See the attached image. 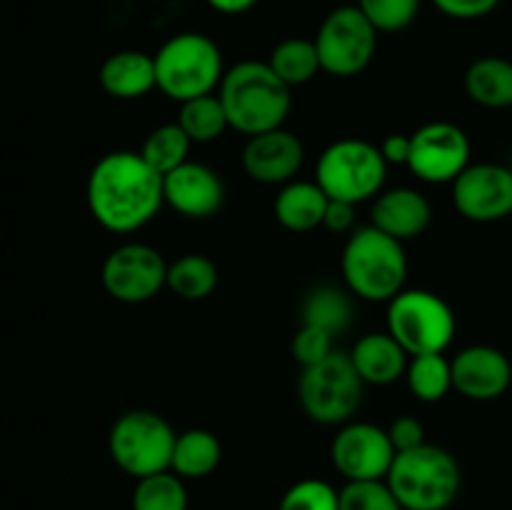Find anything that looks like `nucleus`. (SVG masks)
<instances>
[{
	"label": "nucleus",
	"mask_w": 512,
	"mask_h": 510,
	"mask_svg": "<svg viewBox=\"0 0 512 510\" xmlns=\"http://www.w3.org/2000/svg\"><path fill=\"white\" fill-rule=\"evenodd\" d=\"M353 225H355V205L345 203V200H330L323 228L333 230V233H348V230H353Z\"/></svg>",
	"instance_id": "obj_37"
},
{
	"label": "nucleus",
	"mask_w": 512,
	"mask_h": 510,
	"mask_svg": "<svg viewBox=\"0 0 512 510\" xmlns=\"http://www.w3.org/2000/svg\"><path fill=\"white\" fill-rule=\"evenodd\" d=\"M165 205L190 220H208L225 203V183L218 170L188 160L173 173L163 175Z\"/></svg>",
	"instance_id": "obj_15"
},
{
	"label": "nucleus",
	"mask_w": 512,
	"mask_h": 510,
	"mask_svg": "<svg viewBox=\"0 0 512 510\" xmlns=\"http://www.w3.org/2000/svg\"><path fill=\"white\" fill-rule=\"evenodd\" d=\"M268 65L275 70V75H278L283 83L290 85V88L310 83V80L323 70L318 48H315V40L308 38L280 40L273 48V53H270Z\"/></svg>",
	"instance_id": "obj_25"
},
{
	"label": "nucleus",
	"mask_w": 512,
	"mask_h": 510,
	"mask_svg": "<svg viewBox=\"0 0 512 510\" xmlns=\"http://www.w3.org/2000/svg\"><path fill=\"white\" fill-rule=\"evenodd\" d=\"M388 178V160L380 145L360 138H343L330 143L318 158L315 180L330 200L363 203L378 198Z\"/></svg>",
	"instance_id": "obj_6"
},
{
	"label": "nucleus",
	"mask_w": 512,
	"mask_h": 510,
	"mask_svg": "<svg viewBox=\"0 0 512 510\" xmlns=\"http://www.w3.org/2000/svg\"><path fill=\"white\" fill-rule=\"evenodd\" d=\"M278 510H340V490L318 478L298 480L285 490Z\"/></svg>",
	"instance_id": "obj_32"
},
{
	"label": "nucleus",
	"mask_w": 512,
	"mask_h": 510,
	"mask_svg": "<svg viewBox=\"0 0 512 510\" xmlns=\"http://www.w3.org/2000/svg\"><path fill=\"white\" fill-rule=\"evenodd\" d=\"M365 380L355 370L350 353H338L318 365L303 368L298 380V400L310 420L320 425H345L363 403Z\"/></svg>",
	"instance_id": "obj_8"
},
{
	"label": "nucleus",
	"mask_w": 512,
	"mask_h": 510,
	"mask_svg": "<svg viewBox=\"0 0 512 510\" xmlns=\"http://www.w3.org/2000/svg\"><path fill=\"white\" fill-rule=\"evenodd\" d=\"M358 8L378 33H400L415 23L420 0H358Z\"/></svg>",
	"instance_id": "obj_31"
},
{
	"label": "nucleus",
	"mask_w": 512,
	"mask_h": 510,
	"mask_svg": "<svg viewBox=\"0 0 512 510\" xmlns=\"http://www.w3.org/2000/svg\"><path fill=\"white\" fill-rule=\"evenodd\" d=\"M193 140L188 138L180 123H165L160 128H155L153 133L145 138L140 155L148 160L150 168L160 175L173 173L175 168H180L183 163H188V153Z\"/></svg>",
	"instance_id": "obj_29"
},
{
	"label": "nucleus",
	"mask_w": 512,
	"mask_h": 510,
	"mask_svg": "<svg viewBox=\"0 0 512 510\" xmlns=\"http://www.w3.org/2000/svg\"><path fill=\"white\" fill-rule=\"evenodd\" d=\"M405 378L420 403H438L453 390V360L445 358V353L413 355Z\"/></svg>",
	"instance_id": "obj_27"
},
{
	"label": "nucleus",
	"mask_w": 512,
	"mask_h": 510,
	"mask_svg": "<svg viewBox=\"0 0 512 510\" xmlns=\"http://www.w3.org/2000/svg\"><path fill=\"white\" fill-rule=\"evenodd\" d=\"M313 40L323 73L335 78L360 75L373 63L378 50V30L358 5H340L330 10Z\"/></svg>",
	"instance_id": "obj_10"
},
{
	"label": "nucleus",
	"mask_w": 512,
	"mask_h": 510,
	"mask_svg": "<svg viewBox=\"0 0 512 510\" xmlns=\"http://www.w3.org/2000/svg\"><path fill=\"white\" fill-rule=\"evenodd\" d=\"M305 148L290 130L278 128L248 138L243 148V170L250 180L263 185H288L300 173Z\"/></svg>",
	"instance_id": "obj_16"
},
{
	"label": "nucleus",
	"mask_w": 512,
	"mask_h": 510,
	"mask_svg": "<svg viewBox=\"0 0 512 510\" xmlns=\"http://www.w3.org/2000/svg\"><path fill=\"white\" fill-rule=\"evenodd\" d=\"M175 440L178 433L160 413L128 410L110 428L108 453L123 473L140 480L170 470Z\"/></svg>",
	"instance_id": "obj_7"
},
{
	"label": "nucleus",
	"mask_w": 512,
	"mask_h": 510,
	"mask_svg": "<svg viewBox=\"0 0 512 510\" xmlns=\"http://www.w3.org/2000/svg\"><path fill=\"white\" fill-rule=\"evenodd\" d=\"M350 290H340L335 285H320L305 295L300 305V323L323 328L325 333L340 335L353 323V303Z\"/></svg>",
	"instance_id": "obj_24"
},
{
	"label": "nucleus",
	"mask_w": 512,
	"mask_h": 510,
	"mask_svg": "<svg viewBox=\"0 0 512 510\" xmlns=\"http://www.w3.org/2000/svg\"><path fill=\"white\" fill-rule=\"evenodd\" d=\"M380 150H383V158L388 160V165H408L413 138L403 133H393L380 143Z\"/></svg>",
	"instance_id": "obj_38"
},
{
	"label": "nucleus",
	"mask_w": 512,
	"mask_h": 510,
	"mask_svg": "<svg viewBox=\"0 0 512 510\" xmlns=\"http://www.w3.org/2000/svg\"><path fill=\"white\" fill-rule=\"evenodd\" d=\"M408 168L423 183H455L470 165V138L448 120L423 125L413 135Z\"/></svg>",
	"instance_id": "obj_13"
},
{
	"label": "nucleus",
	"mask_w": 512,
	"mask_h": 510,
	"mask_svg": "<svg viewBox=\"0 0 512 510\" xmlns=\"http://www.w3.org/2000/svg\"><path fill=\"white\" fill-rule=\"evenodd\" d=\"M388 433L398 453H403V450H413L425 443L423 423H420L418 418H413V415H400V418H395L393 423H390Z\"/></svg>",
	"instance_id": "obj_36"
},
{
	"label": "nucleus",
	"mask_w": 512,
	"mask_h": 510,
	"mask_svg": "<svg viewBox=\"0 0 512 510\" xmlns=\"http://www.w3.org/2000/svg\"><path fill=\"white\" fill-rule=\"evenodd\" d=\"M290 90L293 88L283 83L268 63L243 60L225 70L218 95L228 113L230 128L253 138L283 128L293 108Z\"/></svg>",
	"instance_id": "obj_2"
},
{
	"label": "nucleus",
	"mask_w": 512,
	"mask_h": 510,
	"mask_svg": "<svg viewBox=\"0 0 512 510\" xmlns=\"http://www.w3.org/2000/svg\"><path fill=\"white\" fill-rule=\"evenodd\" d=\"M178 123L188 133V138L200 145L215 143L230 128L228 113H225L223 100H220L218 93L200 95V98L188 100V103H180Z\"/></svg>",
	"instance_id": "obj_28"
},
{
	"label": "nucleus",
	"mask_w": 512,
	"mask_h": 510,
	"mask_svg": "<svg viewBox=\"0 0 512 510\" xmlns=\"http://www.w3.org/2000/svg\"><path fill=\"white\" fill-rule=\"evenodd\" d=\"M158 90L175 103L210 95L225 78L223 53L205 33H178L155 53Z\"/></svg>",
	"instance_id": "obj_5"
},
{
	"label": "nucleus",
	"mask_w": 512,
	"mask_h": 510,
	"mask_svg": "<svg viewBox=\"0 0 512 510\" xmlns=\"http://www.w3.org/2000/svg\"><path fill=\"white\" fill-rule=\"evenodd\" d=\"M330 198L318 180H293L283 185L273 203V215L290 233H310L325 223Z\"/></svg>",
	"instance_id": "obj_21"
},
{
	"label": "nucleus",
	"mask_w": 512,
	"mask_h": 510,
	"mask_svg": "<svg viewBox=\"0 0 512 510\" xmlns=\"http://www.w3.org/2000/svg\"><path fill=\"white\" fill-rule=\"evenodd\" d=\"M390 433L375 423H345L330 443V460L348 483L358 480H385L395 463Z\"/></svg>",
	"instance_id": "obj_12"
},
{
	"label": "nucleus",
	"mask_w": 512,
	"mask_h": 510,
	"mask_svg": "<svg viewBox=\"0 0 512 510\" xmlns=\"http://www.w3.org/2000/svg\"><path fill=\"white\" fill-rule=\"evenodd\" d=\"M333 340H335V335L325 333L323 328L300 323L298 333L293 335V343H290L295 363H298L300 368H310V365L323 363L328 355L335 353Z\"/></svg>",
	"instance_id": "obj_34"
},
{
	"label": "nucleus",
	"mask_w": 512,
	"mask_h": 510,
	"mask_svg": "<svg viewBox=\"0 0 512 510\" xmlns=\"http://www.w3.org/2000/svg\"><path fill=\"white\" fill-rule=\"evenodd\" d=\"M373 225L398 240H413L428 230L433 208L415 188L383 190L373 203Z\"/></svg>",
	"instance_id": "obj_18"
},
{
	"label": "nucleus",
	"mask_w": 512,
	"mask_h": 510,
	"mask_svg": "<svg viewBox=\"0 0 512 510\" xmlns=\"http://www.w3.org/2000/svg\"><path fill=\"white\" fill-rule=\"evenodd\" d=\"M455 313L433 290H400L388 303V333L408 355L445 353L455 338Z\"/></svg>",
	"instance_id": "obj_9"
},
{
	"label": "nucleus",
	"mask_w": 512,
	"mask_h": 510,
	"mask_svg": "<svg viewBox=\"0 0 512 510\" xmlns=\"http://www.w3.org/2000/svg\"><path fill=\"white\" fill-rule=\"evenodd\" d=\"M465 90L483 108H512V60L500 55L478 58L465 73Z\"/></svg>",
	"instance_id": "obj_22"
},
{
	"label": "nucleus",
	"mask_w": 512,
	"mask_h": 510,
	"mask_svg": "<svg viewBox=\"0 0 512 510\" xmlns=\"http://www.w3.org/2000/svg\"><path fill=\"white\" fill-rule=\"evenodd\" d=\"M98 83L110 98L138 100L158 88L155 55L143 50H118L108 55L98 70Z\"/></svg>",
	"instance_id": "obj_19"
},
{
	"label": "nucleus",
	"mask_w": 512,
	"mask_h": 510,
	"mask_svg": "<svg viewBox=\"0 0 512 510\" xmlns=\"http://www.w3.org/2000/svg\"><path fill=\"white\" fill-rule=\"evenodd\" d=\"M345 288L370 303H390L408 278L403 240L383 233L373 223L353 230L340 258Z\"/></svg>",
	"instance_id": "obj_3"
},
{
	"label": "nucleus",
	"mask_w": 512,
	"mask_h": 510,
	"mask_svg": "<svg viewBox=\"0 0 512 510\" xmlns=\"http://www.w3.org/2000/svg\"><path fill=\"white\" fill-rule=\"evenodd\" d=\"M455 210L473 223L512 215V170L498 163L468 165L453 183Z\"/></svg>",
	"instance_id": "obj_14"
},
{
	"label": "nucleus",
	"mask_w": 512,
	"mask_h": 510,
	"mask_svg": "<svg viewBox=\"0 0 512 510\" xmlns=\"http://www.w3.org/2000/svg\"><path fill=\"white\" fill-rule=\"evenodd\" d=\"M133 510H188V488L173 470L140 478L130 498Z\"/></svg>",
	"instance_id": "obj_30"
},
{
	"label": "nucleus",
	"mask_w": 512,
	"mask_h": 510,
	"mask_svg": "<svg viewBox=\"0 0 512 510\" xmlns=\"http://www.w3.org/2000/svg\"><path fill=\"white\" fill-rule=\"evenodd\" d=\"M168 288L183 300H205L218 288V268L208 255L188 253L168 265Z\"/></svg>",
	"instance_id": "obj_26"
},
{
	"label": "nucleus",
	"mask_w": 512,
	"mask_h": 510,
	"mask_svg": "<svg viewBox=\"0 0 512 510\" xmlns=\"http://www.w3.org/2000/svg\"><path fill=\"white\" fill-rule=\"evenodd\" d=\"M168 265L163 253L148 243H123L110 250L100 268L105 293L125 305H140L168 288Z\"/></svg>",
	"instance_id": "obj_11"
},
{
	"label": "nucleus",
	"mask_w": 512,
	"mask_h": 510,
	"mask_svg": "<svg viewBox=\"0 0 512 510\" xmlns=\"http://www.w3.org/2000/svg\"><path fill=\"white\" fill-rule=\"evenodd\" d=\"M220 460H223V445H220L218 435L205 428H190L185 433H178L170 470L183 480H198L215 473Z\"/></svg>",
	"instance_id": "obj_23"
},
{
	"label": "nucleus",
	"mask_w": 512,
	"mask_h": 510,
	"mask_svg": "<svg viewBox=\"0 0 512 510\" xmlns=\"http://www.w3.org/2000/svg\"><path fill=\"white\" fill-rule=\"evenodd\" d=\"M512 363L493 345H468L453 358V388L468 400L488 403L508 393Z\"/></svg>",
	"instance_id": "obj_17"
},
{
	"label": "nucleus",
	"mask_w": 512,
	"mask_h": 510,
	"mask_svg": "<svg viewBox=\"0 0 512 510\" xmlns=\"http://www.w3.org/2000/svg\"><path fill=\"white\" fill-rule=\"evenodd\" d=\"M350 358L365 385H393L408 373L410 365L408 350L388 330L363 335L350 350Z\"/></svg>",
	"instance_id": "obj_20"
},
{
	"label": "nucleus",
	"mask_w": 512,
	"mask_h": 510,
	"mask_svg": "<svg viewBox=\"0 0 512 510\" xmlns=\"http://www.w3.org/2000/svg\"><path fill=\"white\" fill-rule=\"evenodd\" d=\"M340 510H405L388 480H358L340 490Z\"/></svg>",
	"instance_id": "obj_33"
},
{
	"label": "nucleus",
	"mask_w": 512,
	"mask_h": 510,
	"mask_svg": "<svg viewBox=\"0 0 512 510\" xmlns=\"http://www.w3.org/2000/svg\"><path fill=\"white\" fill-rule=\"evenodd\" d=\"M205 3L223 15H240V13H248L250 8H255L258 0H205Z\"/></svg>",
	"instance_id": "obj_39"
},
{
	"label": "nucleus",
	"mask_w": 512,
	"mask_h": 510,
	"mask_svg": "<svg viewBox=\"0 0 512 510\" xmlns=\"http://www.w3.org/2000/svg\"><path fill=\"white\" fill-rule=\"evenodd\" d=\"M435 8L455 20H478L493 13L500 0H433Z\"/></svg>",
	"instance_id": "obj_35"
},
{
	"label": "nucleus",
	"mask_w": 512,
	"mask_h": 510,
	"mask_svg": "<svg viewBox=\"0 0 512 510\" xmlns=\"http://www.w3.org/2000/svg\"><path fill=\"white\" fill-rule=\"evenodd\" d=\"M385 480L405 510H448L463 488L458 460L430 443L395 455Z\"/></svg>",
	"instance_id": "obj_4"
},
{
	"label": "nucleus",
	"mask_w": 512,
	"mask_h": 510,
	"mask_svg": "<svg viewBox=\"0 0 512 510\" xmlns=\"http://www.w3.org/2000/svg\"><path fill=\"white\" fill-rule=\"evenodd\" d=\"M85 198L100 228L135 233L165 205L163 175L150 168L140 150H113L90 170Z\"/></svg>",
	"instance_id": "obj_1"
}]
</instances>
